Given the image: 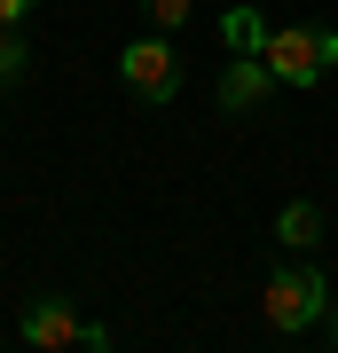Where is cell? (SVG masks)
I'll return each mask as SVG.
<instances>
[{
  "label": "cell",
  "instance_id": "obj_5",
  "mask_svg": "<svg viewBox=\"0 0 338 353\" xmlns=\"http://www.w3.org/2000/svg\"><path fill=\"white\" fill-rule=\"evenodd\" d=\"M267 87H276V71H267V55H236V63L220 71V110L252 118V110L267 102Z\"/></svg>",
  "mask_w": 338,
  "mask_h": 353
},
{
  "label": "cell",
  "instance_id": "obj_8",
  "mask_svg": "<svg viewBox=\"0 0 338 353\" xmlns=\"http://www.w3.org/2000/svg\"><path fill=\"white\" fill-rule=\"evenodd\" d=\"M24 63H32V39L16 32V24H0V87H16V79H24Z\"/></svg>",
  "mask_w": 338,
  "mask_h": 353
},
{
  "label": "cell",
  "instance_id": "obj_4",
  "mask_svg": "<svg viewBox=\"0 0 338 353\" xmlns=\"http://www.w3.org/2000/svg\"><path fill=\"white\" fill-rule=\"evenodd\" d=\"M79 330H87V322H79L63 299H39V306H24L16 338H24V345H39V353H63V345H79Z\"/></svg>",
  "mask_w": 338,
  "mask_h": 353
},
{
  "label": "cell",
  "instance_id": "obj_7",
  "mask_svg": "<svg viewBox=\"0 0 338 353\" xmlns=\"http://www.w3.org/2000/svg\"><path fill=\"white\" fill-rule=\"evenodd\" d=\"M220 32H228V48H236V55H260V48H267V32H276V24H267L260 8H228V24H220Z\"/></svg>",
  "mask_w": 338,
  "mask_h": 353
},
{
  "label": "cell",
  "instance_id": "obj_11",
  "mask_svg": "<svg viewBox=\"0 0 338 353\" xmlns=\"http://www.w3.org/2000/svg\"><path fill=\"white\" fill-rule=\"evenodd\" d=\"M323 338H330V345H338V299H330V314H323Z\"/></svg>",
  "mask_w": 338,
  "mask_h": 353
},
{
  "label": "cell",
  "instance_id": "obj_3",
  "mask_svg": "<svg viewBox=\"0 0 338 353\" xmlns=\"http://www.w3.org/2000/svg\"><path fill=\"white\" fill-rule=\"evenodd\" d=\"M118 79H126V94H142V102H173V94H181V55H173V39H165V32L126 39V48H118Z\"/></svg>",
  "mask_w": 338,
  "mask_h": 353
},
{
  "label": "cell",
  "instance_id": "obj_9",
  "mask_svg": "<svg viewBox=\"0 0 338 353\" xmlns=\"http://www.w3.org/2000/svg\"><path fill=\"white\" fill-rule=\"evenodd\" d=\"M142 16H150V32H181L189 24V0H142Z\"/></svg>",
  "mask_w": 338,
  "mask_h": 353
},
{
  "label": "cell",
  "instance_id": "obj_6",
  "mask_svg": "<svg viewBox=\"0 0 338 353\" xmlns=\"http://www.w3.org/2000/svg\"><path fill=\"white\" fill-rule=\"evenodd\" d=\"M276 243H283V252H314V243H323V212H314L307 196L283 204V212H276Z\"/></svg>",
  "mask_w": 338,
  "mask_h": 353
},
{
  "label": "cell",
  "instance_id": "obj_2",
  "mask_svg": "<svg viewBox=\"0 0 338 353\" xmlns=\"http://www.w3.org/2000/svg\"><path fill=\"white\" fill-rule=\"evenodd\" d=\"M267 71H276V87H314L330 63H338V32L323 24H291V32H267Z\"/></svg>",
  "mask_w": 338,
  "mask_h": 353
},
{
  "label": "cell",
  "instance_id": "obj_10",
  "mask_svg": "<svg viewBox=\"0 0 338 353\" xmlns=\"http://www.w3.org/2000/svg\"><path fill=\"white\" fill-rule=\"evenodd\" d=\"M32 8H39V0H0V24H24Z\"/></svg>",
  "mask_w": 338,
  "mask_h": 353
},
{
  "label": "cell",
  "instance_id": "obj_1",
  "mask_svg": "<svg viewBox=\"0 0 338 353\" xmlns=\"http://www.w3.org/2000/svg\"><path fill=\"white\" fill-rule=\"evenodd\" d=\"M260 314H267V330H283V338L323 330V314H330V283L314 275V267H276V275H267V290H260Z\"/></svg>",
  "mask_w": 338,
  "mask_h": 353
}]
</instances>
